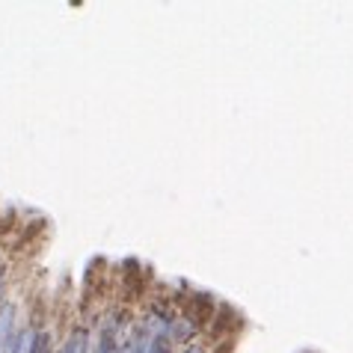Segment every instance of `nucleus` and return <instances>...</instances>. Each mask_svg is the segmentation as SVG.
<instances>
[]
</instances>
